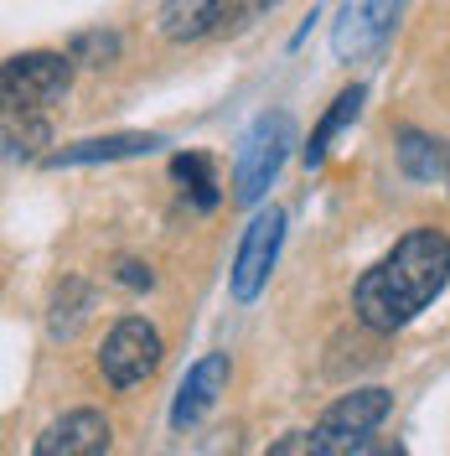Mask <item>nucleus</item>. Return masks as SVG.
Returning <instances> with one entry per match:
<instances>
[{
    "label": "nucleus",
    "mask_w": 450,
    "mask_h": 456,
    "mask_svg": "<svg viewBox=\"0 0 450 456\" xmlns=\"http://www.w3.org/2000/svg\"><path fill=\"white\" fill-rule=\"evenodd\" d=\"M114 53H119V37H109V31H84L68 57H73V62H93V68H104Z\"/></svg>",
    "instance_id": "16"
},
{
    "label": "nucleus",
    "mask_w": 450,
    "mask_h": 456,
    "mask_svg": "<svg viewBox=\"0 0 450 456\" xmlns=\"http://www.w3.org/2000/svg\"><path fill=\"white\" fill-rule=\"evenodd\" d=\"M290 145H295V119H290L285 110L259 114V119H253V130L244 135V145H238L233 198H238V202H259V198H264V192H269V182L280 176Z\"/></svg>",
    "instance_id": "2"
},
{
    "label": "nucleus",
    "mask_w": 450,
    "mask_h": 456,
    "mask_svg": "<svg viewBox=\"0 0 450 456\" xmlns=\"http://www.w3.org/2000/svg\"><path fill=\"white\" fill-rule=\"evenodd\" d=\"M156 363H161V332L150 322H141V316L114 322V332L104 338V353H99V373L114 389H130V384L150 379Z\"/></svg>",
    "instance_id": "5"
},
{
    "label": "nucleus",
    "mask_w": 450,
    "mask_h": 456,
    "mask_svg": "<svg viewBox=\"0 0 450 456\" xmlns=\"http://www.w3.org/2000/svg\"><path fill=\"white\" fill-rule=\"evenodd\" d=\"M446 281H450V239L440 228H414L358 281L352 301H358L363 327L398 332L404 322H414L446 290Z\"/></svg>",
    "instance_id": "1"
},
{
    "label": "nucleus",
    "mask_w": 450,
    "mask_h": 456,
    "mask_svg": "<svg viewBox=\"0 0 450 456\" xmlns=\"http://www.w3.org/2000/svg\"><path fill=\"white\" fill-rule=\"evenodd\" d=\"M358 456H409V452H404L398 441H367V446H363Z\"/></svg>",
    "instance_id": "17"
},
{
    "label": "nucleus",
    "mask_w": 450,
    "mask_h": 456,
    "mask_svg": "<svg viewBox=\"0 0 450 456\" xmlns=\"http://www.w3.org/2000/svg\"><path fill=\"white\" fill-rule=\"evenodd\" d=\"M280 239H285V213L280 208H269V213H259L244 233V244H238V259H233V296L238 301H253L264 281H269V270H275V255H280Z\"/></svg>",
    "instance_id": "6"
},
{
    "label": "nucleus",
    "mask_w": 450,
    "mask_h": 456,
    "mask_svg": "<svg viewBox=\"0 0 450 456\" xmlns=\"http://www.w3.org/2000/svg\"><path fill=\"white\" fill-rule=\"evenodd\" d=\"M394 16H398V0H352V5L342 11L337 31H332V47H337V57L373 53V47L394 31Z\"/></svg>",
    "instance_id": "8"
},
{
    "label": "nucleus",
    "mask_w": 450,
    "mask_h": 456,
    "mask_svg": "<svg viewBox=\"0 0 450 456\" xmlns=\"http://www.w3.org/2000/svg\"><path fill=\"white\" fill-rule=\"evenodd\" d=\"M73 84V57L62 53H16L5 68H0V88H5V104L11 110H47L57 104Z\"/></svg>",
    "instance_id": "3"
},
{
    "label": "nucleus",
    "mask_w": 450,
    "mask_h": 456,
    "mask_svg": "<svg viewBox=\"0 0 450 456\" xmlns=\"http://www.w3.org/2000/svg\"><path fill=\"white\" fill-rule=\"evenodd\" d=\"M398 167H404V176H414V182H435V176L450 171V151H440V141H430L420 130H404L398 135Z\"/></svg>",
    "instance_id": "12"
},
{
    "label": "nucleus",
    "mask_w": 450,
    "mask_h": 456,
    "mask_svg": "<svg viewBox=\"0 0 450 456\" xmlns=\"http://www.w3.org/2000/svg\"><path fill=\"white\" fill-rule=\"evenodd\" d=\"M446 182H450V171H446Z\"/></svg>",
    "instance_id": "19"
},
{
    "label": "nucleus",
    "mask_w": 450,
    "mask_h": 456,
    "mask_svg": "<svg viewBox=\"0 0 450 456\" xmlns=\"http://www.w3.org/2000/svg\"><path fill=\"white\" fill-rule=\"evenodd\" d=\"M280 0H207V11H202V31L207 37H238V31H249L259 16H269Z\"/></svg>",
    "instance_id": "11"
},
{
    "label": "nucleus",
    "mask_w": 450,
    "mask_h": 456,
    "mask_svg": "<svg viewBox=\"0 0 450 456\" xmlns=\"http://www.w3.org/2000/svg\"><path fill=\"white\" fill-rule=\"evenodd\" d=\"M171 171H176L181 192H192L197 208H213V202H218V176H213V161H207V156H176Z\"/></svg>",
    "instance_id": "14"
},
{
    "label": "nucleus",
    "mask_w": 450,
    "mask_h": 456,
    "mask_svg": "<svg viewBox=\"0 0 450 456\" xmlns=\"http://www.w3.org/2000/svg\"><path fill=\"white\" fill-rule=\"evenodd\" d=\"M109 420L99 415V410H68L62 420L36 436V446L31 456H104L109 452Z\"/></svg>",
    "instance_id": "7"
},
{
    "label": "nucleus",
    "mask_w": 450,
    "mask_h": 456,
    "mask_svg": "<svg viewBox=\"0 0 450 456\" xmlns=\"http://www.w3.org/2000/svg\"><path fill=\"white\" fill-rule=\"evenodd\" d=\"M264 456H337V452L321 441V430H290V436H280Z\"/></svg>",
    "instance_id": "15"
},
{
    "label": "nucleus",
    "mask_w": 450,
    "mask_h": 456,
    "mask_svg": "<svg viewBox=\"0 0 450 456\" xmlns=\"http://www.w3.org/2000/svg\"><path fill=\"white\" fill-rule=\"evenodd\" d=\"M119 281L125 285H150V270H145V265H119Z\"/></svg>",
    "instance_id": "18"
},
{
    "label": "nucleus",
    "mask_w": 450,
    "mask_h": 456,
    "mask_svg": "<svg viewBox=\"0 0 450 456\" xmlns=\"http://www.w3.org/2000/svg\"><path fill=\"white\" fill-rule=\"evenodd\" d=\"M228 389V353H207L202 363L187 369L181 389H176V404H171V426L176 430H192L218 404V395Z\"/></svg>",
    "instance_id": "9"
},
{
    "label": "nucleus",
    "mask_w": 450,
    "mask_h": 456,
    "mask_svg": "<svg viewBox=\"0 0 450 456\" xmlns=\"http://www.w3.org/2000/svg\"><path fill=\"white\" fill-rule=\"evenodd\" d=\"M161 135H104V141H78L57 151L52 167H88V161H119V156H150Z\"/></svg>",
    "instance_id": "10"
},
{
    "label": "nucleus",
    "mask_w": 450,
    "mask_h": 456,
    "mask_svg": "<svg viewBox=\"0 0 450 456\" xmlns=\"http://www.w3.org/2000/svg\"><path fill=\"white\" fill-rule=\"evenodd\" d=\"M358 110H363V88H358V84L342 88L337 104L326 110V119H321V125H316V135H310V145H306V167H321V161H326V145L337 141L342 125H352V119H358Z\"/></svg>",
    "instance_id": "13"
},
{
    "label": "nucleus",
    "mask_w": 450,
    "mask_h": 456,
    "mask_svg": "<svg viewBox=\"0 0 450 456\" xmlns=\"http://www.w3.org/2000/svg\"><path fill=\"white\" fill-rule=\"evenodd\" d=\"M389 410H394V395L389 389H352V395H342L326 415H321V441L332 446L337 456H358L367 446V436L389 420Z\"/></svg>",
    "instance_id": "4"
}]
</instances>
